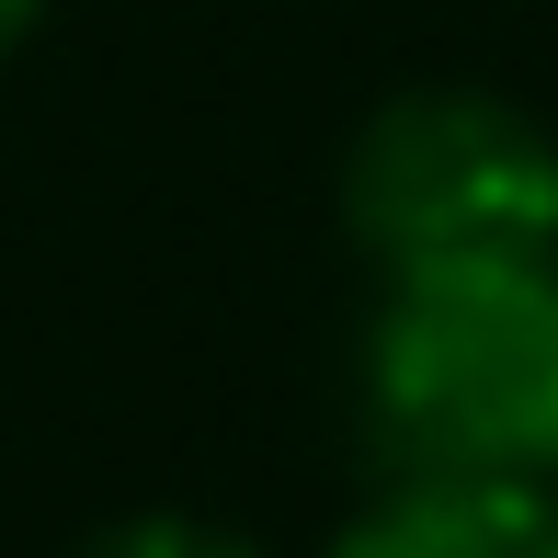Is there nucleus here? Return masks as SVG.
Masks as SVG:
<instances>
[{
    "label": "nucleus",
    "instance_id": "obj_3",
    "mask_svg": "<svg viewBox=\"0 0 558 558\" xmlns=\"http://www.w3.org/2000/svg\"><path fill=\"white\" fill-rule=\"evenodd\" d=\"M319 558H558L547 478H388Z\"/></svg>",
    "mask_w": 558,
    "mask_h": 558
},
{
    "label": "nucleus",
    "instance_id": "obj_4",
    "mask_svg": "<svg viewBox=\"0 0 558 558\" xmlns=\"http://www.w3.org/2000/svg\"><path fill=\"white\" fill-rule=\"evenodd\" d=\"M81 558H263V547H251L240 524H206V513H125Z\"/></svg>",
    "mask_w": 558,
    "mask_h": 558
},
{
    "label": "nucleus",
    "instance_id": "obj_5",
    "mask_svg": "<svg viewBox=\"0 0 558 558\" xmlns=\"http://www.w3.org/2000/svg\"><path fill=\"white\" fill-rule=\"evenodd\" d=\"M46 12H58V0H0V69H12V58H23V46H35V35H46Z\"/></svg>",
    "mask_w": 558,
    "mask_h": 558
},
{
    "label": "nucleus",
    "instance_id": "obj_1",
    "mask_svg": "<svg viewBox=\"0 0 558 558\" xmlns=\"http://www.w3.org/2000/svg\"><path fill=\"white\" fill-rule=\"evenodd\" d=\"M353 411L388 478H547L558 490V251L376 274Z\"/></svg>",
    "mask_w": 558,
    "mask_h": 558
},
{
    "label": "nucleus",
    "instance_id": "obj_2",
    "mask_svg": "<svg viewBox=\"0 0 558 558\" xmlns=\"http://www.w3.org/2000/svg\"><path fill=\"white\" fill-rule=\"evenodd\" d=\"M342 240L376 274L558 251V125L478 81L388 92L342 148Z\"/></svg>",
    "mask_w": 558,
    "mask_h": 558
}]
</instances>
